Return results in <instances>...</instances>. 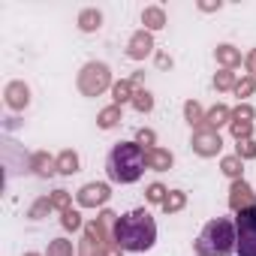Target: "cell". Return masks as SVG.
Segmentation results:
<instances>
[{"label":"cell","instance_id":"cell-1","mask_svg":"<svg viewBox=\"0 0 256 256\" xmlns=\"http://www.w3.org/2000/svg\"><path fill=\"white\" fill-rule=\"evenodd\" d=\"M112 238L126 253H145L157 241V223L145 208H133V211H126L114 220Z\"/></svg>","mask_w":256,"mask_h":256},{"label":"cell","instance_id":"cell-2","mask_svg":"<svg viewBox=\"0 0 256 256\" xmlns=\"http://www.w3.org/2000/svg\"><path fill=\"white\" fill-rule=\"evenodd\" d=\"M148 169V154L139 142H120L106 157V175L114 184H136Z\"/></svg>","mask_w":256,"mask_h":256},{"label":"cell","instance_id":"cell-3","mask_svg":"<svg viewBox=\"0 0 256 256\" xmlns=\"http://www.w3.org/2000/svg\"><path fill=\"white\" fill-rule=\"evenodd\" d=\"M196 256H232L235 253V220L229 217H214L205 223L193 244Z\"/></svg>","mask_w":256,"mask_h":256},{"label":"cell","instance_id":"cell-4","mask_svg":"<svg viewBox=\"0 0 256 256\" xmlns=\"http://www.w3.org/2000/svg\"><path fill=\"white\" fill-rule=\"evenodd\" d=\"M235 253L256 256V205H247L235 214Z\"/></svg>","mask_w":256,"mask_h":256},{"label":"cell","instance_id":"cell-5","mask_svg":"<svg viewBox=\"0 0 256 256\" xmlns=\"http://www.w3.org/2000/svg\"><path fill=\"white\" fill-rule=\"evenodd\" d=\"M108 84V66L106 64H88L82 72V90L84 94H100Z\"/></svg>","mask_w":256,"mask_h":256},{"label":"cell","instance_id":"cell-6","mask_svg":"<svg viewBox=\"0 0 256 256\" xmlns=\"http://www.w3.org/2000/svg\"><path fill=\"white\" fill-rule=\"evenodd\" d=\"M106 199H108V184H88L78 193V202L82 205H102Z\"/></svg>","mask_w":256,"mask_h":256},{"label":"cell","instance_id":"cell-7","mask_svg":"<svg viewBox=\"0 0 256 256\" xmlns=\"http://www.w3.org/2000/svg\"><path fill=\"white\" fill-rule=\"evenodd\" d=\"M247 199H250V190H247V184H244V181H238V184L232 187V208H235V214H238L241 208H247V205H244Z\"/></svg>","mask_w":256,"mask_h":256},{"label":"cell","instance_id":"cell-8","mask_svg":"<svg viewBox=\"0 0 256 256\" xmlns=\"http://www.w3.org/2000/svg\"><path fill=\"white\" fill-rule=\"evenodd\" d=\"M196 151L199 154H214V151H220V136H199L196 139Z\"/></svg>","mask_w":256,"mask_h":256},{"label":"cell","instance_id":"cell-9","mask_svg":"<svg viewBox=\"0 0 256 256\" xmlns=\"http://www.w3.org/2000/svg\"><path fill=\"white\" fill-rule=\"evenodd\" d=\"M10 106H28V88H22V84H12L10 88Z\"/></svg>","mask_w":256,"mask_h":256},{"label":"cell","instance_id":"cell-10","mask_svg":"<svg viewBox=\"0 0 256 256\" xmlns=\"http://www.w3.org/2000/svg\"><path fill=\"white\" fill-rule=\"evenodd\" d=\"M148 166H154V169H169V166H172V154H163V151L148 154Z\"/></svg>","mask_w":256,"mask_h":256},{"label":"cell","instance_id":"cell-11","mask_svg":"<svg viewBox=\"0 0 256 256\" xmlns=\"http://www.w3.org/2000/svg\"><path fill=\"white\" fill-rule=\"evenodd\" d=\"M48 256H72V244L66 238H58L52 247H48Z\"/></svg>","mask_w":256,"mask_h":256},{"label":"cell","instance_id":"cell-12","mask_svg":"<svg viewBox=\"0 0 256 256\" xmlns=\"http://www.w3.org/2000/svg\"><path fill=\"white\" fill-rule=\"evenodd\" d=\"M148 52H151V40H148V36H136L130 54H133V58H142V54H148Z\"/></svg>","mask_w":256,"mask_h":256},{"label":"cell","instance_id":"cell-13","mask_svg":"<svg viewBox=\"0 0 256 256\" xmlns=\"http://www.w3.org/2000/svg\"><path fill=\"white\" fill-rule=\"evenodd\" d=\"M100 22H102L100 12H84V16H82V30H96Z\"/></svg>","mask_w":256,"mask_h":256},{"label":"cell","instance_id":"cell-14","mask_svg":"<svg viewBox=\"0 0 256 256\" xmlns=\"http://www.w3.org/2000/svg\"><path fill=\"white\" fill-rule=\"evenodd\" d=\"M145 24H148L151 30L163 28V12H160V10H148V12H145Z\"/></svg>","mask_w":256,"mask_h":256},{"label":"cell","instance_id":"cell-15","mask_svg":"<svg viewBox=\"0 0 256 256\" xmlns=\"http://www.w3.org/2000/svg\"><path fill=\"white\" fill-rule=\"evenodd\" d=\"M76 166H78V157H76V154H64V157H60V172H64V175H72Z\"/></svg>","mask_w":256,"mask_h":256},{"label":"cell","instance_id":"cell-16","mask_svg":"<svg viewBox=\"0 0 256 256\" xmlns=\"http://www.w3.org/2000/svg\"><path fill=\"white\" fill-rule=\"evenodd\" d=\"M114 118H118V108H108V112H102V126H106V130H108V126H114Z\"/></svg>","mask_w":256,"mask_h":256},{"label":"cell","instance_id":"cell-17","mask_svg":"<svg viewBox=\"0 0 256 256\" xmlns=\"http://www.w3.org/2000/svg\"><path fill=\"white\" fill-rule=\"evenodd\" d=\"M163 193H166V190H163L160 184H151V190H148V199H151V202H163Z\"/></svg>","mask_w":256,"mask_h":256},{"label":"cell","instance_id":"cell-18","mask_svg":"<svg viewBox=\"0 0 256 256\" xmlns=\"http://www.w3.org/2000/svg\"><path fill=\"white\" fill-rule=\"evenodd\" d=\"M64 226L66 229H76L78 226V214L76 211H64Z\"/></svg>","mask_w":256,"mask_h":256},{"label":"cell","instance_id":"cell-19","mask_svg":"<svg viewBox=\"0 0 256 256\" xmlns=\"http://www.w3.org/2000/svg\"><path fill=\"white\" fill-rule=\"evenodd\" d=\"M223 118H226V108H214V112L208 114V120H211L214 126H217V124H223Z\"/></svg>","mask_w":256,"mask_h":256},{"label":"cell","instance_id":"cell-20","mask_svg":"<svg viewBox=\"0 0 256 256\" xmlns=\"http://www.w3.org/2000/svg\"><path fill=\"white\" fill-rule=\"evenodd\" d=\"M136 108H151V94H136Z\"/></svg>","mask_w":256,"mask_h":256},{"label":"cell","instance_id":"cell-21","mask_svg":"<svg viewBox=\"0 0 256 256\" xmlns=\"http://www.w3.org/2000/svg\"><path fill=\"white\" fill-rule=\"evenodd\" d=\"M223 172H226V175H238V172H241V169H238V160H226V163H223Z\"/></svg>","mask_w":256,"mask_h":256},{"label":"cell","instance_id":"cell-22","mask_svg":"<svg viewBox=\"0 0 256 256\" xmlns=\"http://www.w3.org/2000/svg\"><path fill=\"white\" fill-rule=\"evenodd\" d=\"M126 90H130V84H118V88H114V100H118V102L126 100Z\"/></svg>","mask_w":256,"mask_h":256},{"label":"cell","instance_id":"cell-23","mask_svg":"<svg viewBox=\"0 0 256 256\" xmlns=\"http://www.w3.org/2000/svg\"><path fill=\"white\" fill-rule=\"evenodd\" d=\"M181 202H184V199H181V196H175V199H166V202H163V208H166V211H172V208H181Z\"/></svg>","mask_w":256,"mask_h":256},{"label":"cell","instance_id":"cell-24","mask_svg":"<svg viewBox=\"0 0 256 256\" xmlns=\"http://www.w3.org/2000/svg\"><path fill=\"white\" fill-rule=\"evenodd\" d=\"M244 151V157H253L256 154V148H253V142H244V148H238V154Z\"/></svg>","mask_w":256,"mask_h":256}]
</instances>
